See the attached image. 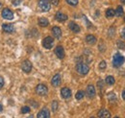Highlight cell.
Returning a JSON list of instances; mask_svg holds the SVG:
<instances>
[{"label":"cell","mask_w":125,"mask_h":118,"mask_svg":"<svg viewBox=\"0 0 125 118\" xmlns=\"http://www.w3.org/2000/svg\"><path fill=\"white\" fill-rule=\"evenodd\" d=\"M117 47L119 48V49H125V43L123 41H121V40H117Z\"/></svg>","instance_id":"4316f807"},{"label":"cell","mask_w":125,"mask_h":118,"mask_svg":"<svg viewBox=\"0 0 125 118\" xmlns=\"http://www.w3.org/2000/svg\"><path fill=\"white\" fill-rule=\"evenodd\" d=\"M36 92H37V94H39V95H41V96H43V95H46L47 94L48 88H47L46 86H44V85H42V84H40V85H38L37 88H36Z\"/></svg>","instance_id":"277c9868"},{"label":"cell","mask_w":125,"mask_h":118,"mask_svg":"<svg viewBox=\"0 0 125 118\" xmlns=\"http://www.w3.org/2000/svg\"><path fill=\"white\" fill-rule=\"evenodd\" d=\"M52 34H53V36L56 38V39H61V37H62V30L60 27H58V26H55V27H53V29H52Z\"/></svg>","instance_id":"4fadbf2b"},{"label":"cell","mask_w":125,"mask_h":118,"mask_svg":"<svg viewBox=\"0 0 125 118\" xmlns=\"http://www.w3.org/2000/svg\"><path fill=\"white\" fill-rule=\"evenodd\" d=\"M76 70L80 75H87L90 71V67L87 63H85L83 61H80L76 65Z\"/></svg>","instance_id":"6da1fadb"},{"label":"cell","mask_w":125,"mask_h":118,"mask_svg":"<svg viewBox=\"0 0 125 118\" xmlns=\"http://www.w3.org/2000/svg\"><path fill=\"white\" fill-rule=\"evenodd\" d=\"M39 7L42 12H48L51 8L49 0H39Z\"/></svg>","instance_id":"3957f363"},{"label":"cell","mask_w":125,"mask_h":118,"mask_svg":"<svg viewBox=\"0 0 125 118\" xmlns=\"http://www.w3.org/2000/svg\"><path fill=\"white\" fill-rule=\"evenodd\" d=\"M96 94V91H95V88H94L93 85H89L87 87V95L90 97V98H94Z\"/></svg>","instance_id":"9c48e42d"},{"label":"cell","mask_w":125,"mask_h":118,"mask_svg":"<svg viewBox=\"0 0 125 118\" xmlns=\"http://www.w3.org/2000/svg\"><path fill=\"white\" fill-rule=\"evenodd\" d=\"M59 104H58V102L57 101H53L52 102V104H51V107H52V110L55 112V111H57V109H58V106Z\"/></svg>","instance_id":"cb8c5ba5"},{"label":"cell","mask_w":125,"mask_h":118,"mask_svg":"<svg viewBox=\"0 0 125 118\" xmlns=\"http://www.w3.org/2000/svg\"><path fill=\"white\" fill-rule=\"evenodd\" d=\"M120 1H121L122 3H124V4H125V0H120Z\"/></svg>","instance_id":"8d00e7d4"},{"label":"cell","mask_w":125,"mask_h":118,"mask_svg":"<svg viewBox=\"0 0 125 118\" xmlns=\"http://www.w3.org/2000/svg\"><path fill=\"white\" fill-rule=\"evenodd\" d=\"M109 99L110 100H112V99H115V94H114V93H110Z\"/></svg>","instance_id":"1f68e13d"},{"label":"cell","mask_w":125,"mask_h":118,"mask_svg":"<svg viewBox=\"0 0 125 118\" xmlns=\"http://www.w3.org/2000/svg\"><path fill=\"white\" fill-rule=\"evenodd\" d=\"M115 10H113V9H108L106 11V17H108V18L115 16Z\"/></svg>","instance_id":"7402d4cb"},{"label":"cell","mask_w":125,"mask_h":118,"mask_svg":"<svg viewBox=\"0 0 125 118\" xmlns=\"http://www.w3.org/2000/svg\"><path fill=\"white\" fill-rule=\"evenodd\" d=\"M49 1H50V3H51L52 5L57 6V5L59 4V1H60V0H49Z\"/></svg>","instance_id":"4dcf8cb0"},{"label":"cell","mask_w":125,"mask_h":118,"mask_svg":"<svg viewBox=\"0 0 125 118\" xmlns=\"http://www.w3.org/2000/svg\"><path fill=\"white\" fill-rule=\"evenodd\" d=\"M4 83H5V82H4V78L0 76V89L4 87Z\"/></svg>","instance_id":"f546056e"},{"label":"cell","mask_w":125,"mask_h":118,"mask_svg":"<svg viewBox=\"0 0 125 118\" xmlns=\"http://www.w3.org/2000/svg\"><path fill=\"white\" fill-rule=\"evenodd\" d=\"M124 63V57L119 53H116L113 58V65L115 67H120Z\"/></svg>","instance_id":"7a4b0ae2"},{"label":"cell","mask_w":125,"mask_h":118,"mask_svg":"<svg viewBox=\"0 0 125 118\" xmlns=\"http://www.w3.org/2000/svg\"><path fill=\"white\" fill-rule=\"evenodd\" d=\"M2 29L4 32L6 33H13L15 31V28H14V25L10 24V23H6V24H3L2 25Z\"/></svg>","instance_id":"5bb4252c"},{"label":"cell","mask_w":125,"mask_h":118,"mask_svg":"<svg viewBox=\"0 0 125 118\" xmlns=\"http://www.w3.org/2000/svg\"><path fill=\"white\" fill-rule=\"evenodd\" d=\"M2 110H3V107H2V105L0 104V112H1Z\"/></svg>","instance_id":"d590c367"},{"label":"cell","mask_w":125,"mask_h":118,"mask_svg":"<svg viewBox=\"0 0 125 118\" xmlns=\"http://www.w3.org/2000/svg\"><path fill=\"white\" fill-rule=\"evenodd\" d=\"M2 17L5 19H13L14 18V13L13 11H11L9 8H5L2 11Z\"/></svg>","instance_id":"8992f818"},{"label":"cell","mask_w":125,"mask_h":118,"mask_svg":"<svg viewBox=\"0 0 125 118\" xmlns=\"http://www.w3.org/2000/svg\"><path fill=\"white\" fill-rule=\"evenodd\" d=\"M13 3H14V5H15V6H17V5H19L20 0H14V1H13Z\"/></svg>","instance_id":"836d02e7"},{"label":"cell","mask_w":125,"mask_h":118,"mask_svg":"<svg viewBox=\"0 0 125 118\" xmlns=\"http://www.w3.org/2000/svg\"><path fill=\"white\" fill-rule=\"evenodd\" d=\"M124 21H125V17H124Z\"/></svg>","instance_id":"74e56055"},{"label":"cell","mask_w":125,"mask_h":118,"mask_svg":"<svg viewBox=\"0 0 125 118\" xmlns=\"http://www.w3.org/2000/svg\"><path fill=\"white\" fill-rule=\"evenodd\" d=\"M106 65H107V64H106V62H105L104 60H102V61L99 63V68L103 70V69H105V68H106Z\"/></svg>","instance_id":"83f0119b"},{"label":"cell","mask_w":125,"mask_h":118,"mask_svg":"<svg viewBox=\"0 0 125 118\" xmlns=\"http://www.w3.org/2000/svg\"><path fill=\"white\" fill-rule=\"evenodd\" d=\"M98 116L101 118H110L111 117V113L109 112V110L103 108V109L99 110V112H98Z\"/></svg>","instance_id":"9a60e30c"},{"label":"cell","mask_w":125,"mask_h":118,"mask_svg":"<svg viewBox=\"0 0 125 118\" xmlns=\"http://www.w3.org/2000/svg\"><path fill=\"white\" fill-rule=\"evenodd\" d=\"M29 112H30V108H29V107H27V106L22 107V108H21V113L25 114V113H29Z\"/></svg>","instance_id":"d4e9b609"},{"label":"cell","mask_w":125,"mask_h":118,"mask_svg":"<svg viewBox=\"0 0 125 118\" xmlns=\"http://www.w3.org/2000/svg\"><path fill=\"white\" fill-rule=\"evenodd\" d=\"M21 68H22V70H23L25 73H29V72H31L32 62L30 61V60H28V59L24 60V61L22 62V64H21Z\"/></svg>","instance_id":"52a82bcc"},{"label":"cell","mask_w":125,"mask_h":118,"mask_svg":"<svg viewBox=\"0 0 125 118\" xmlns=\"http://www.w3.org/2000/svg\"><path fill=\"white\" fill-rule=\"evenodd\" d=\"M65 1L70 6H77V4H78V0H65Z\"/></svg>","instance_id":"484cf974"},{"label":"cell","mask_w":125,"mask_h":118,"mask_svg":"<svg viewBox=\"0 0 125 118\" xmlns=\"http://www.w3.org/2000/svg\"><path fill=\"white\" fill-rule=\"evenodd\" d=\"M115 27H111V29H110V31H109L110 38H112V37H113L112 35H114V34H115Z\"/></svg>","instance_id":"f1b7e54d"},{"label":"cell","mask_w":125,"mask_h":118,"mask_svg":"<svg viewBox=\"0 0 125 118\" xmlns=\"http://www.w3.org/2000/svg\"><path fill=\"white\" fill-rule=\"evenodd\" d=\"M61 95H62V98L68 99L71 96V91H70V89L67 88H62L61 89Z\"/></svg>","instance_id":"8fae6325"},{"label":"cell","mask_w":125,"mask_h":118,"mask_svg":"<svg viewBox=\"0 0 125 118\" xmlns=\"http://www.w3.org/2000/svg\"><path fill=\"white\" fill-rule=\"evenodd\" d=\"M122 98H123V100L125 101V89L122 91Z\"/></svg>","instance_id":"e575fe53"},{"label":"cell","mask_w":125,"mask_h":118,"mask_svg":"<svg viewBox=\"0 0 125 118\" xmlns=\"http://www.w3.org/2000/svg\"><path fill=\"white\" fill-rule=\"evenodd\" d=\"M86 41L89 43V44H92L94 45L96 43V38L93 36V35H88L87 37H86Z\"/></svg>","instance_id":"e0dca14e"},{"label":"cell","mask_w":125,"mask_h":118,"mask_svg":"<svg viewBox=\"0 0 125 118\" xmlns=\"http://www.w3.org/2000/svg\"><path fill=\"white\" fill-rule=\"evenodd\" d=\"M84 96H85V93H84V91H82V90H79L78 92L76 93V95H75V97H76V99H77V100H81V99H83V98H84Z\"/></svg>","instance_id":"603a6c76"},{"label":"cell","mask_w":125,"mask_h":118,"mask_svg":"<svg viewBox=\"0 0 125 118\" xmlns=\"http://www.w3.org/2000/svg\"><path fill=\"white\" fill-rule=\"evenodd\" d=\"M55 54L56 56L59 58V59H63L64 58V51H63V48L62 46H57L55 48Z\"/></svg>","instance_id":"30bf717a"},{"label":"cell","mask_w":125,"mask_h":118,"mask_svg":"<svg viewBox=\"0 0 125 118\" xmlns=\"http://www.w3.org/2000/svg\"><path fill=\"white\" fill-rule=\"evenodd\" d=\"M51 84L53 87H59L61 84V75L60 74H56L53 76L52 80H51Z\"/></svg>","instance_id":"ba28073f"},{"label":"cell","mask_w":125,"mask_h":118,"mask_svg":"<svg viewBox=\"0 0 125 118\" xmlns=\"http://www.w3.org/2000/svg\"><path fill=\"white\" fill-rule=\"evenodd\" d=\"M56 19H57L58 21H60V22H63V21L67 20V15L62 14L61 12H58V13L56 14Z\"/></svg>","instance_id":"2e32d148"},{"label":"cell","mask_w":125,"mask_h":118,"mask_svg":"<svg viewBox=\"0 0 125 118\" xmlns=\"http://www.w3.org/2000/svg\"><path fill=\"white\" fill-rule=\"evenodd\" d=\"M38 117L39 118H49L50 117V112L46 108H42L39 113H38Z\"/></svg>","instance_id":"7c38bea8"},{"label":"cell","mask_w":125,"mask_h":118,"mask_svg":"<svg viewBox=\"0 0 125 118\" xmlns=\"http://www.w3.org/2000/svg\"><path fill=\"white\" fill-rule=\"evenodd\" d=\"M120 35H121V38H122L123 39H125V28H123V29L121 30V33H120Z\"/></svg>","instance_id":"d6a6232c"},{"label":"cell","mask_w":125,"mask_h":118,"mask_svg":"<svg viewBox=\"0 0 125 118\" xmlns=\"http://www.w3.org/2000/svg\"><path fill=\"white\" fill-rule=\"evenodd\" d=\"M115 15H116V16H118V17L122 16V15H124V13H123V8H122V6H118V7L116 8V11H115Z\"/></svg>","instance_id":"ffe728a7"},{"label":"cell","mask_w":125,"mask_h":118,"mask_svg":"<svg viewBox=\"0 0 125 118\" xmlns=\"http://www.w3.org/2000/svg\"><path fill=\"white\" fill-rule=\"evenodd\" d=\"M48 24H49V21L47 20V18H45V17L39 18V25L41 27H46V26H48Z\"/></svg>","instance_id":"d6986e66"},{"label":"cell","mask_w":125,"mask_h":118,"mask_svg":"<svg viewBox=\"0 0 125 118\" xmlns=\"http://www.w3.org/2000/svg\"><path fill=\"white\" fill-rule=\"evenodd\" d=\"M105 82H106V84L107 85H110V86H112V85H114L115 84V78L113 77V76H107L106 77V80H105Z\"/></svg>","instance_id":"44dd1931"},{"label":"cell","mask_w":125,"mask_h":118,"mask_svg":"<svg viewBox=\"0 0 125 118\" xmlns=\"http://www.w3.org/2000/svg\"><path fill=\"white\" fill-rule=\"evenodd\" d=\"M54 44V39L51 37H46L43 40H42V46L46 49H51Z\"/></svg>","instance_id":"5b68a950"},{"label":"cell","mask_w":125,"mask_h":118,"mask_svg":"<svg viewBox=\"0 0 125 118\" xmlns=\"http://www.w3.org/2000/svg\"><path fill=\"white\" fill-rule=\"evenodd\" d=\"M69 29L74 33H79L80 32V26L78 24H76L75 22H70L69 23Z\"/></svg>","instance_id":"ac0fdd59"}]
</instances>
